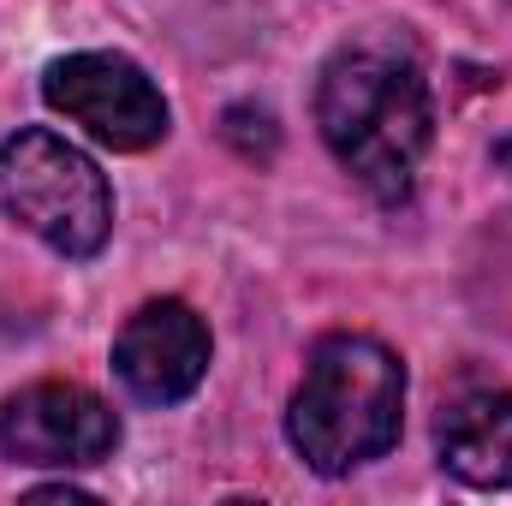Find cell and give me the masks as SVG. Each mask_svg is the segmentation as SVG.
<instances>
[{"label": "cell", "mask_w": 512, "mask_h": 506, "mask_svg": "<svg viewBox=\"0 0 512 506\" xmlns=\"http://www.w3.org/2000/svg\"><path fill=\"white\" fill-rule=\"evenodd\" d=\"M441 465L471 489L512 483V393L495 381H465L435 417Z\"/></svg>", "instance_id": "obj_7"}, {"label": "cell", "mask_w": 512, "mask_h": 506, "mask_svg": "<svg viewBox=\"0 0 512 506\" xmlns=\"http://www.w3.org/2000/svg\"><path fill=\"white\" fill-rule=\"evenodd\" d=\"M114 376L143 405H179L185 393H197V381L209 376L203 316L179 298H155L131 310L126 328L114 334Z\"/></svg>", "instance_id": "obj_6"}, {"label": "cell", "mask_w": 512, "mask_h": 506, "mask_svg": "<svg viewBox=\"0 0 512 506\" xmlns=\"http://www.w3.org/2000/svg\"><path fill=\"white\" fill-rule=\"evenodd\" d=\"M405 417V364L370 334H322L286 405V441L316 477L382 459Z\"/></svg>", "instance_id": "obj_2"}, {"label": "cell", "mask_w": 512, "mask_h": 506, "mask_svg": "<svg viewBox=\"0 0 512 506\" xmlns=\"http://www.w3.org/2000/svg\"><path fill=\"white\" fill-rule=\"evenodd\" d=\"M120 447V417L78 381H36L0 405V459L12 465H102Z\"/></svg>", "instance_id": "obj_5"}, {"label": "cell", "mask_w": 512, "mask_h": 506, "mask_svg": "<svg viewBox=\"0 0 512 506\" xmlns=\"http://www.w3.org/2000/svg\"><path fill=\"white\" fill-rule=\"evenodd\" d=\"M42 102L84 126L102 149L137 155L167 137V102L126 54H66L42 72Z\"/></svg>", "instance_id": "obj_4"}, {"label": "cell", "mask_w": 512, "mask_h": 506, "mask_svg": "<svg viewBox=\"0 0 512 506\" xmlns=\"http://www.w3.org/2000/svg\"><path fill=\"white\" fill-rule=\"evenodd\" d=\"M316 126L334 161L387 209L417 191V167L435 137L423 54L405 30L370 24L346 36L316 84Z\"/></svg>", "instance_id": "obj_1"}, {"label": "cell", "mask_w": 512, "mask_h": 506, "mask_svg": "<svg viewBox=\"0 0 512 506\" xmlns=\"http://www.w3.org/2000/svg\"><path fill=\"white\" fill-rule=\"evenodd\" d=\"M0 209L72 262L96 256L114 233V191L102 167L48 126H24L0 143Z\"/></svg>", "instance_id": "obj_3"}]
</instances>
